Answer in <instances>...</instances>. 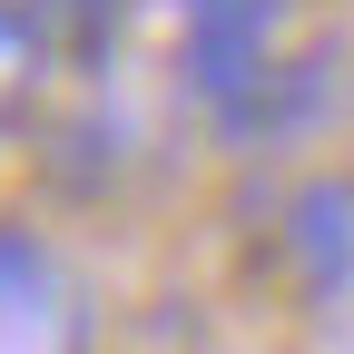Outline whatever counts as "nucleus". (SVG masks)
Returning <instances> with one entry per match:
<instances>
[{
    "mask_svg": "<svg viewBox=\"0 0 354 354\" xmlns=\"http://www.w3.org/2000/svg\"><path fill=\"white\" fill-rule=\"evenodd\" d=\"M20 10L50 30V50H59V59H109L138 0H20Z\"/></svg>",
    "mask_w": 354,
    "mask_h": 354,
    "instance_id": "nucleus-5",
    "label": "nucleus"
},
{
    "mask_svg": "<svg viewBox=\"0 0 354 354\" xmlns=\"http://www.w3.org/2000/svg\"><path fill=\"white\" fill-rule=\"evenodd\" d=\"M276 256H286V276H295L305 305H344V295H354V177H344V167H315V177L286 197Z\"/></svg>",
    "mask_w": 354,
    "mask_h": 354,
    "instance_id": "nucleus-3",
    "label": "nucleus"
},
{
    "mask_svg": "<svg viewBox=\"0 0 354 354\" xmlns=\"http://www.w3.org/2000/svg\"><path fill=\"white\" fill-rule=\"evenodd\" d=\"M59 69H69V59L50 50V30H39L20 0H0V148L50 109V79H59Z\"/></svg>",
    "mask_w": 354,
    "mask_h": 354,
    "instance_id": "nucleus-4",
    "label": "nucleus"
},
{
    "mask_svg": "<svg viewBox=\"0 0 354 354\" xmlns=\"http://www.w3.org/2000/svg\"><path fill=\"white\" fill-rule=\"evenodd\" d=\"M276 50H286V0H177V88L207 118H227Z\"/></svg>",
    "mask_w": 354,
    "mask_h": 354,
    "instance_id": "nucleus-2",
    "label": "nucleus"
},
{
    "mask_svg": "<svg viewBox=\"0 0 354 354\" xmlns=\"http://www.w3.org/2000/svg\"><path fill=\"white\" fill-rule=\"evenodd\" d=\"M88 335L99 305L69 246L39 236L30 216H0V354H88Z\"/></svg>",
    "mask_w": 354,
    "mask_h": 354,
    "instance_id": "nucleus-1",
    "label": "nucleus"
}]
</instances>
